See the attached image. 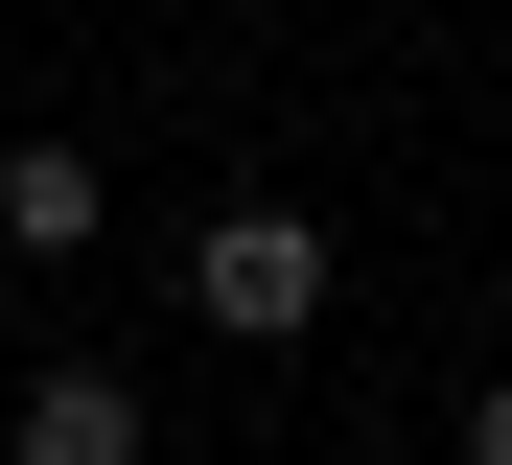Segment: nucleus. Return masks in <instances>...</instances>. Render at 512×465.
I'll return each mask as SVG.
<instances>
[{
	"label": "nucleus",
	"instance_id": "20e7f679",
	"mask_svg": "<svg viewBox=\"0 0 512 465\" xmlns=\"http://www.w3.org/2000/svg\"><path fill=\"white\" fill-rule=\"evenodd\" d=\"M466 465H512V372H489V396H466Z\"/></svg>",
	"mask_w": 512,
	"mask_h": 465
},
{
	"label": "nucleus",
	"instance_id": "f03ea898",
	"mask_svg": "<svg viewBox=\"0 0 512 465\" xmlns=\"http://www.w3.org/2000/svg\"><path fill=\"white\" fill-rule=\"evenodd\" d=\"M0 465H140V372H24V419H0Z\"/></svg>",
	"mask_w": 512,
	"mask_h": 465
},
{
	"label": "nucleus",
	"instance_id": "f257e3e1",
	"mask_svg": "<svg viewBox=\"0 0 512 465\" xmlns=\"http://www.w3.org/2000/svg\"><path fill=\"white\" fill-rule=\"evenodd\" d=\"M187 303H210L233 349H303V326H326V233H303V210H210V233H187Z\"/></svg>",
	"mask_w": 512,
	"mask_h": 465
},
{
	"label": "nucleus",
	"instance_id": "7ed1b4c3",
	"mask_svg": "<svg viewBox=\"0 0 512 465\" xmlns=\"http://www.w3.org/2000/svg\"><path fill=\"white\" fill-rule=\"evenodd\" d=\"M94 210H117V186L70 163V140H24V163H0V233H24V256H70V233H94Z\"/></svg>",
	"mask_w": 512,
	"mask_h": 465
}]
</instances>
